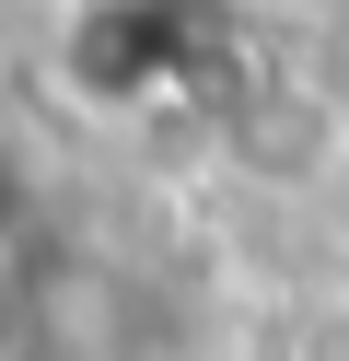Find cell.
<instances>
[{"label":"cell","mask_w":349,"mask_h":361,"mask_svg":"<svg viewBox=\"0 0 349 361\" xmlns=\"http://www.w3.org/2000/svg\"><path fill=\"white\" fill-rule=\"evenodd\" d=\"M233 35H245L233 0H82L59 71L105 117H163V105H186L233 59Z\"/></svg>","instance_id":"cell-1"}]
</instances>
